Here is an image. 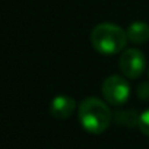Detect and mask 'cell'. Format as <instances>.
<instances>
[{"label":"cell","instance_id":"1","mask_svg":"<svg viewBox=\"0 0 149 149\" xmlns=\"http://www.w3.org/2000/svg\"><path fill=\"white\" fill-rule=\"evenodd\" d=\"M81 126L92 134H100L108 129L113 121V113L110 107L98 98H86L81 102L78 110Z\"/></svg>","mask_w":149,"mask_h":149},{"label":"cell","instance_id":"2","mask_svg":"<svg viewBox=\"0 0 149 149\" xmlns=\"http://www.w3.org/2000/svg\"><path fill=\"white\" fill-rule=\"evenodd\" d=\"M91 42L98 53L104 56H113L124 50L127 42V34L121 26L104 22L92 29Z\"/></svg>","mask_w":149,"mask_h":149},{"label":"cell","instance_id":"3","mask_svg":"<svg viewBox=\"0 0 149 149\" xmlns=\"http://www.w3.org/2000/svg\"><path fill=\"white\" fill-rule=\"evenodd\" d=\"M104 100L114 107H120L124 105L130 97V85L127 84V81L121 76H108L101 86Z\"/></svg>","mask_w":149,"mask_h":149},{"label":"cell","instance_id":"4","mask_svg":"<svg viewBox=\"0 0 149 149\" xmlns=\"http://www.w3.org/2000/svg\"><path fill=\"white\" fill-rule=\"evenodd\" d=\"M146 69V58L137 48H127L120 57V70L129 79H136Z\"/></svg>","mask_w":149,"mask_h":149},{"label":"cell","instance_id":"5","mask_svg":"<svg viewBox=\"0 0 149 149\" xmlns=\"http://www.w3.org/2000/svg\"><path fill=\"white\" fill-rule=\"evenodd\" d=\"M74 110H76V101L67 95H57L53 98V101L50 104L51 116L58 120L69 118L74 113Z\"/></svg>","mask_w":149,"mask_h":149},{"label":"cell","instance_id":"6","mask_svg":"<svg viewBox=\"0 0 149 149\" xmlns=\"http://www.w3.org/2000/svg\"><path fill=\"white\" fill-rule=\"evenodd\" d=\"M126 34L133 44H145L149 40V25L143 21H134L127 26Z\"/></svg>","mask_w":149,"mask_h":149},{"label":"cell","instance_id":"7","mask_svg":"<svg viewBox=\"0 0 149 149\" xmlns=\"http://www.w3.org/2000/svg\"><path fill=\"white\" fill-rule=\"evenodd\" d=\"M139 113L136 110H123L117 111L113 114V118L116 120L117 124L124 126V127H134L139 124Z\"/></svg>","mask_w":149,"mask_h":149},{"label":"cell","instance_id":"8","mask_svg":"<svg viewBox=\"0 0 149 149\" xmlns=\"http://www.w3.org/2000/svg\"><path fill=\"white\" fill-rule=\"evenodd\" d=\"M137 127L140 129V132H142L143 134L149 136V108H148V110H145L143 113H140Z\"/></svg>","mask_w":149,"mask_h":149},{"label":"cell","instance_id":"9","mask_svg":"<svg viewBox=\"0 0 149 149\" xmlns=\"http://www.w3.org/2000/svg\"><path fill=\"white\" fill-rule=\"evenodd\" d=\"M136 91L140 100H149V82H142Z\"/></svg>","mask_w":149,"mask_h":149}]
</instances>
